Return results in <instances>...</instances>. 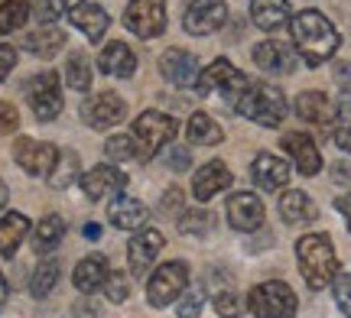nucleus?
<instances>
[{
	"label": "nucleus",
	"mask_w": 351,
	"mask_h": 318,
	"mask_svg": "<svg viewBox=\"0 0 351 318\" xmlns=\"http://www.w3.org/2000/svg\"><path fill=\"white\" fill-rule=\"evenodd\" d=\"M289 36L293 46L300 52L306 65H326L341 46L339 29L328 23V16H322L319 10H302L289 20Z\"/></svg>",
	"instance_id": "f257e3e1"
},
{
	"label": "nucleus",
	"mask_w": 351,
	"mask_h": 318,
	"mask_svg": "<svg viewBox=\"0 0 351 318\" xmlns=\"http://www.w3.org/2000/svg\"><path fill=\"white\" fill-rule=\"evenodd\" d=\"M296 260H300V273L309 289H328L332 280L339 276V256L335 247L328 241V234H306L296 243Z\"/></svg>",
	"instance_id": "f03ea898"
},
{
	"label": "nucleus",
	"mask_w": 351,
	"mask_h": 318,
	"mask_svg": "<svg viewBox=\"0 0 351 318\" xmlns=\"http://www.w3.org/2000/svg\"><path fill=\"white\" fill-rule=\"evenodd\" d=\"M234 111L241 117L254 120V124H261V127H280L283 117H287V98L270 81H247V88L238 98Z\"/></svg>",
	"instance_id": "7ed1b4c3"
},
{
	"label": "nucleus",
	"mask_w": 351,
	"mask_h": 318,
	"mask_svg": "<svg viewBox=\"0 0 351 318\" xmlns=\"http://www.w3.org/2000/svg\"><path fill=\"white\" fill-rule=\"evenodd\" d=\"M247 308H251L254 318H293L296 308H300V299H296V293L289 289L287 282L270 280L251 289Z\"/></svg>",
	"instance_id": "20e7f679"
},
{
	"label": "nucleus",
	"mask_w": 351,
	"mask_h": 318,
	"mask_svg": "<svg viewBox=\"0 0 351 318\" xmlns=\"http://www.w3.org/2000/svg\"><path fill=\"white\" fill-rule=\"evenodd\" d=\"M189 286V267L182 260H169V263H160L153 269L150 282H147V302L153 308H166L173 306L179 295L186 293Z\"/></svg>",
	"instance_id": "39448f33"
},
{
	"label": "nucleus",
	"mask_w": 351,
	"mask_h": 318,
	"mask_svg": "<svg viewBox=\"0 0 351 318\" xmlns=\"http://www.w3.org/2000/svg\"><path fill=\"white\" fill-rule=\"evenodd\" d=\"M247 81H251V78L241 75V72L228 62V59H218V62H212L199 75L195 88H199V94H221V98L234 107V104H238V98L244 94V88H247Z\"/></svg>",
	"instance_id": "423d86ee"
},
{
	"label": "nucleus",
	"mask_w": 351,
	"mask_h": 318,
	"mask_svg": "<svg viewBox=\"0 0 351 318\" xmlns=\"http://www.w3.org/2000/svg\"><path fill=\"white\" fill-rule=\"evenodd\" d=\"M176 120L163 111H147L134 120V140L140 146V156H156L163 146H169L176 137Z\"/></svg>",
	"instance_id": "0eeeda50"
},
{
	"label": "nucleus",
	"mask_w": 351,
	"mask_h": 318,
	"mask_svg": "<svg viewBox=\"0 0 351 318\" xmlns=\"http://www.w3.org/2000/svg\"><path fill=\"white\" fill-rule=\"evenodd\" d=\"M26 101L33 107V114L39 120H56L59 111H62V85H59V75L56 72H43V75H33L26 81Z\"/></svg>",
	"instance_id": "6e6552de"
},
{
	"label": "nucleus",
	"mask_w": 351,
	"mask_h": 318,
	"mask_svg": "<svg viewBox=\"0 0 351 318\" xmlns=\"http://www.w3.org/2000/svg\"><path fill=\"white\" fill-rule=\"evenodd\" d=\"M127 29L140 39H156L166 29V0H130L124 10Z\"/></svg>",
	"instance_id": "1a4fd4ad"
},
{
	"label": "nucleus",
	"mask_w": 351,
	"mask_h": 318,
	"mask_svg": "<svg viewBox=\"0 0 351 318\" xmlns=\"http://www.w3.org/2000/svg\"><path fill=\"white\" fill-rule=\"evenodd\" d=\"M13 159L16 165L29 172V176H46L56 169L59 163V150L52 146V143H43V140H29V137H20V140L13 143Z\"/></svg>",
	"instance_id": "9d476101"
},
{
	"label": "nucleus",
	"mask_w": 351,
	"mask_h": 318,
	"mask_svg": "<svg viewBox=\"0 0 351 318\" xmlns=\"http://www.w3.org/2000/svg\"><path fill=\"white\" fill-rule=\"evenodd\" d=\"M163 234L156 228H140L134 230V237L127 241V267L134 276H147L153 267V260L163 250Z\"/></svg>",
	"instance_id": "9b49d317"
},
{
	"label": "nucleus",
	"mask_w": 351,
	"mask_h": 318,
	"mask_svg": "<svg viewBox=\"0 0 351 318\" xmlns=\"http://www.w3.org/2000/svg\"><path fill=\"white\" fill-rule=\"evenodd\" d=\"M127 117V104L121 94H114V91H104L98 98H88L82 104V120H85L88 127L95 130H108V127H117L121 120Z\"/></svg>",
	"instance_id": "f8f14e48"
},
{
	"label": "nucleus",
	"mask_w": 351,
	"mask_h": 318,
	"mask_svg": "<svg viewBox=\"0 0 351 318\" xmlns=\"http://www.w3.org/2000/svg\"><path fill=\"white\" fill-rule=\"evenodd\" d=\"M228 20V3L225 0H192L186 7L182 26L192 36H208L215 29H221Z\"/></svg>",
	"instance_id": "ddd939ff"
},
{
	"label": "nucleus",
	"mask_w": 351,
	"mask_h": 318,
	"mask_svg": "<svg viewBox=\"0 0 351 318\" xmlns=\"http://www.w3.org/2000/svg\"><path fill=\"white\" fill-rule=\"evenodd\" d=\"M254 62L267 75H289L296 68V46H289L283 39H267L261 46H254Z\"/></svg>",
	"instance_id": "4468645a"
},
{
	"label": "nucleus",
	"mask_w": 351,
	"mask_h": 318,
	"mask_svg": "<svg viewBox=\"0 0 351 318\" xmlns=\"http://www.w3.org/2000/svg\"><path fill=\"white\" fill-rule=\"evenodd\" d=\"M127 185V176L124 169H117V165L104 163V165H95L91 172H85L82 176V189H85V195L91 198V202H101V198H117L121 191H124Z\"/></svg>",
	"instance_id": "2eb2a0df"
},
{
	"label": "nucleus",
	"mask_w": 351,
	"mask_h": 318,
	"mask_svg": "<svg viewBox=\"0 0 351 318\" xmlns=\"http://www.w3.org/2000/svg\"><path fill=\"white\" fill-rule=\"evenodd\" d=\"M228 224L234 230H257L263 224V202L254 191H234L228 198Z\"/></svg>",
	"instance_id": "dca6fc26"
},
{
	"label": "nucleus",
	"mask_w": 351,
	"mask_h": 318,
	"mask_svg": "<svg viewBox=\"0 0 351 318\" xmlns=\"http://www.w3.org/2000/svg\"><path fill=\"white\" fill-rule=\"evenodd\" d=\"M160 72L166 81H173L176 88H186L199 81V59L186 49H169L160 55Z\"/></svg>",
	"instance_id": "f3484780"
},
{
	"label": "nucleus",
	"mask_w": 351,
	"mask_h": 318,
	"mask_svg": "<svg viewBox=\"0 0 351 318\" xmlns=\"http://www.w3.org/2000/svg\"><path fill=\"white\" fill-rule=\"evenodd\" d=\"M231 185V169H228L221 159H212V163H205L195 172L192 178V195L199 198V202H212L215 195H221V191Z\"/></svg>",
	"instance_id": "a211bd4d"
},
{
	"label": "nucleus",
	"mask_w": 351,
	"mask_h": 318,
	"mask_svg": "<svg viewBox=\"0 0 351 318\" xmlns=\"http://www.w3.org/2000/svg\"><path fill=\"white\" fill-rule=\"evenodd\" d=\"M283 150L289 153V159L296 163L302 176H315L322 169V153H319V146H315L309 133H287L283 137Z\"/></svg>",
	"instance_id": "6ab92c4d"
},
{
	"label": "nucleus",
	"mask_w": 351,
	"mask_h": 318,
	"mask_svg": "<svg viewBox=\"0 0 351 318\" xmlns=\"http://www.w3.org/2000/svg\"><path fill=\"white\" fill-rule=\"evenodd\" d=\"M251 176L263 191H276L289 182V163L274 153H257V159L251 165Z\"/></svg>",
	"instance_id": "aec40b11"
},
{
	"label": "nucleus",
	"mask_w": 351,
	"mask_h": 318,
	"mask_svg": "<svg viewBox=\"0 0 351 318\" xmlns=\"http://www.w3.org/2000/svg\"><path fill=\"white\" fill-rule=\"evenodd\" d=\"M98 68L111 78H130L137 72V55L127 42H108L98 52Z\"/></svg>",
	"instance_id": "412c9836"
},
{
	"label": "nucleus",
	"mask_w": 351,
	"mask_h": 318,
	"mask_svg": "<svg viewBox=\"0 0 351 318\" xmlns=\"http://www.w3.org/2000/svg\"><path fill=\"white\" fill-rule=\"evenodd\" d=\"M147 204L140 198H130V195H117L108 208V221H111L117 230H140L147 224Z\"/></svg>",
	"instance_id": "4be33fe9"
},
{
	"label": "nucleus",
	"mask_w": 351,
	"mask_h": 318,
	"mask_svg": "<svg viewBox=\"0 0 351 318\" xmlns=\"http://www.w3.org/2000/svg\"><path fill=\"white\" fill-rule=\"evenodd\" d=\"M69 16H72V23L85 33L91 42H98V39H104V33H108V10L104 7H98V3H91V0H85V3H75L72 10H69Z\"/></svg>",
	"instance_id": "5701e85b"
},
{
	"label": "nucleus",
	"mask_w": 351,
	"mask_h": 318,
	"mask_svg": "<svg viewBox=\"0 0 351 318\" xmlns=\"http://www.w3.org/2000/svg\"><path fill=\"white\" fill-rule=\"evenodd\" d=\"M108 260L101 254H88L82 263L75 267V273H72V280H75V289L82 295H91L98 293L101 286H104V280H108Z\"/></svg>",
	"instance_id": "b1692460"
},
{
	"label": "nucleus",
	"mask_w": 351,
	"mask_h": 318,
	"mask_svg": "<svg viewBox=\"0 0 351 318\" xmlns=\"http://www.w3.org/2000/svg\"><path fill=\"white\" fill-rule=\"evenodd\" d=\"M319 215L315 211V202L300 189H289L280 195V217L287 221V224H306V221H313Z\"/></svg>",
	"instance_id": "393cba45"
},
{
	"label": "nucleus",
	"mask_w": 351,
	"mask_h": 318,
	"mask_svg": "<svg viewBox=\"0 0 351 318\" xmlns=\"http://www.w3.org/2000/svg\"><path fill=\"white\" fill-rule=\"evenodd\" d=\"M293 107H296V114L306 124H328L335 117V107H332V101H328L322 91H302L300 98L293 101Z\"/></svg>",
	"instance_id": "a878e982"
},
{
	"label": "nucleus",
	"mask_w": 351,
	"mask_h": 318,
	"mask_svg": "<svg viewBox=\"0 0 351 318\" xmlns=\"http://www.w3.org/2000/svg\"><path fill=\"white\" fill-rule=\"evenodd\" d=\"M251 20L257 29H280L289 23L287 0H251Z\"/></svg>",
	"instance_id": "bb28decb"
},
{
	"label": "nucleus",
	"mask_w": 351,
	"mask_h": 318,
	"mask_svg": "<svg viewBox=\"0 0 351 318\" xmlns=\"http://www.w3.org/2000/svg\"><path fill=\"white\" fill-rule=\"evenodd\" d=\"M26 234H29V217L20 211H7L0 217V256L16 254V247L23 243Z\"/></svg>",
	"instance_id": "cd10ccee"
},
{
	"label": "nucleus",
	"mask_w": 351,
	"mask_h": 318,
	"mask_svg": "<svg viewBox=\"0 0 351 318\" xmlns=\"http://www.w3.org/2000/svg\"><path fill=\"white\" fill-rule=\"evenodd\" d=\"M65 46V33L56 29V26H43V29H33L29 36L23 39V49L39 55V59H52L56 52Z\"/></svg>",
	"instance_id": "c85d7f7f"
},
{
	"label": "nucleus",
	"mask_w": 351,
	"mask_h": 318,
	"mask_svg": "<svg viewBox=\"0 0 351 318\" xmlns=\"http://www.w3.org/2000/svg\"><path fill=\"white\" fill-rule=\"evenodd\" d=\"M186 137H189V143H195V146H218V143L225 140V133H221V127H218V120L208 117L205 111L189 117Z\"/></svg>",
	"instance_id": "c756f323"
},
{
	"label": "nucleus",
	"mask_w": 351,
	"mask_h": 318,
	"mask_svg": "<svg viewBox=\"0 0 351 318\" xmlns=\"http://www.w3.org/2000/svg\"><path fill=\"white\" fill-rule=\"evenodd\" d=\"M65 237V221L59 215H46L33 230V250L36 254H52Z\"/></svg>",
	"instance_id": "7c9ffc66"
},
{
	"label": "nucleus",
	"mask_w": 351,
	"mask_h": 318,
	"mask_svg": "<svg viewBox=\"0 0 351 318\" xmlns=\"http://www.w3.org/2000/svg\"><path fill=\"white\" fill-rule=\"evenodd\" d=\"M59 260H52V256H46L43 263L36 267V273H33V280H29V293H33V299H46V295L56 289V282H59Z\"/></svg>",
	"instance_id": "2f4dec72"
},
{
	"label": "nucleus",
	"mask_w": 351,
	"mask_h": 318,
	"mask_svg": "<svg viewBox=\"0 0 351 318\" xmlns=\"http://www.w3.org/2000/svg\"><path fill=\"white\" fill-rule=\"evenodd\" d=\"M26 16H29V0H7V3H0V33L7 36V33L23 29Z\"/></svg>",
	"instance_id": "473e14b6"
},
{
	"label": "nucleus",
	"mask_w": 351,
	"mask_h": 318,
	"mask_svg": "<svg viewBox=\"0 0 351 318\" xmlns=\"http://www.w3.org/2000/svg\"><path fill=\"white\" fill-rule=\"evenodd\" d=\"M65 81H69V88H75V91L91 88V62H88V55L72 52V59L65 65Z\"/></svg>",
	"instance_id": "72a5a7b5"
},
{
	"label": "nucleus",
	"mask_w": 351,
	"mask_h": 318,
	"mask_svg": "<svg viewBox=\"0 0 351 318\" xmlns=\"http://www.w3.org/2000/svg\"><path fill=\"white\" fill-rule=\"evenodd\" d=\"M78 176V153H59V163H56V169L49 172V182L52 189H65V185H72V178Z\"/></svg>",
	"instance_id": "f704fd0d"
},
{
	"label": "nucleus",
	"mask_w": 351,
	"mask_h": 318,
	"mask_svg": "<svg viewBox=\"0 0 351 318\" xmlns=\"http://www.w3.org/2000/svg\"><path fill=\"white\" fill-rule=\"evenodd\" d=\"M212 215L208 211H182V217H179V230L186 234V237H205L208 230H212Z\"/></svg>",
	"instance_id": "c9c22d12"
},
{
	"label": "nucleus",
	"mask_w": 351,
	"mask_h": 318,
	"mask_svg": "<svg viewBox=\"0 0 351 318\" xmlns=\"http://www.w3.org/2000/svg\"><path fill=\"white\" fill-rule=\"evenodd\" d=\"M104 153L111 156V159H137L140 146L134 140V133H114L111 140L104 143Z\"/></svg>",
	"instance_id": "e433bc0d"
},
{
	"label": "nucleus",
	"mask_w": 351,
	"mask_h": 318,
	"mask_svg": "<svg viewBox=\"0 0 351 318\" xmlns=\"http://www.w3.org/2000/svg\"><path fill=\"white\" fill-rule=\"evenodd\" d=\"M202 306H205V293L202 289H189L176 299V315L179 318H199L202 315Z\"/></svg>",
	"instance_id": "4c0bfd02"
},
{
	"label": "nucleus",
	"mask_w": 351,
	"mask_h": 318,
	"mask_svg": "<svg viewBox=\"0 0 351 318\" xmlns=\"http://www.w3.org/2000/svg\"><path fill=\"white\" fill-rule=\"evenodd\" d=\"M104 299L108 302H127L130 299V282H127L124 273H108V280H104Z\"/></svg>",
	"instance_id": "58836bf2"
},
{
	"label": "nucleus",
	"mask_w": 351,
	"mask_h": 318,
	"mask_svg": "<svg viewBox=\"0 0 351 318\" xmlns=\"http://www.w3.org/2000/svg\"><path fill=\"white\" fill-rule=\"evenodd\" d=\"M33 13H36V20L43 26H52L59 16L69 13V7H65V0H36V3H33Z\"/></svg>",
	"instance_id": "ea45409f"
},
{
	"label": "nucleus",
	"mask_w": 351,
	"mask_h": 318,
	"mask_svg": "<svg viewBox=\"0 0 351 318\" xmlns=\"http://www.w3.org/2000/svg\"><path fill=\"white\" fill-rule=\"evenodd\" d=\"M332 293H335V302H339L341 315L351 318V273H339L332 280Z\"/></svg>",
	"instance_id": "a19ab883"
},
{
	"label": "nucleus",
	"mask_w": 351,
	"mask_h": 318,
	"mask_svg": "<svg viewBox=\"0 0 351 318\" xmlns=\"http://www.w3.org/2000/svg\"><path fill=\"white\" fill-rule=\"evenodd\" d=\"M182 211H186V198H182V191H179V189H169L163 195V202H160V215H166V217H182Z\"/></svg>",
	"instance_id": "79ce46f5"
},
{
	"label": "nucleus",
	"mask_w": 351,
	"mask_h": 318,
	"mask_svg": "<svg viewBox=\"0 0 351 318\" xmlns=\"http://www.w3.org/2000/svg\"><path fill=\"white\" fill-rule=\"evenodd\" d=\"M215 312L221 318H238L241 312H244V306H241V299L234 293H221L215 299Z\"/></svg>",
	"instance_id": "37998d69"
},
{
	"label": "nucleus",
	"mask_w": 351,
	"mask_h": 318,
	"mask_svg": "<svg viewBox=\"0 0 351 318\" xmlns=\"http://www.w3.org/2000/svg\"><path fill=\"white\" fill-rule=\"evenodd\" d=\"M166 165H169L173 172H186L189 165H192V156H189L186 146H169V150H166Z\"/></svg>",
	"instance_id": "c03bdc74"
},
{
	"label": "nucleus",
	"mask_w": 351,
	"mask_h": 318,
	"mask_svg": "<svg viewBox=\"0 0 351 318\" xmlns=\"http://www.w3.org/2000/svg\"><path fill=\"white\" fill-rule=\"evenodd\" d=\"M20 127V114H16V107L7 101H0V137L3 133H13V130Z\"/></svg>",
	"instance_id": "a18cd8bd"
},
{
	"label": "nucleus",
	"mask_w": 351,
	"mask_h": 318,
	"mask_svg": "<svg viewBox=\"0 0 351 318\" xmlns=\"http://www.w3.org/2000/svg\"><path fill=\"white\" fill-rule=\"evenodd\" d=\"M13 65H16V52H13L10 46H3V42H0V81L13 72Z\"/></svg>",
	"instance_id": "49530a36"
},
{
	"label": "nucleus",
	"mask_w": 351,
	"mask_h": 318,
	"mask_svg": "<svg viewBox=\"0 0 351 318\" xmlns=\"http://www.w3.org/2000/svg\"><path fill=\"white\" fill-rule=\"evenodd\" d=\"M335 81H339L341 91H348V94H351V62H339V65H335Z\"/></svg>",
	"instance_id": "de8ad7c7"
},
{
	"label": "nucleus",
	"mask_w": 351,
	"mask_h": 318,
	"mask_svg": "<svg viewBox=\"0 0 351 318\" xmlns=\"http://www.w3.org/2000/svg\"><path fill=\"white\" fill-rule=\"evenodd\" d=\"M335 117H339V120H345V124L351 127V94H348V91H345V94L339 98V104H335Z\"/></svg>",
	"instance_id": "09e8293b"
},
{
	"label": "nucleus",
	"mask_w": 351,
	"mask_h": 318,
	"mask_svg": "<svg viewBox=\"0 0 351 318\" xmlns=\"http://www.w3.org/2000/svg\"><path fill=\"white\" fill-rule=\"evenodd\" d=\"M75 318H101L98 306L95 302H78L75 306Z\"/></svg>",
	"instance_id": "8fccbe9b"
},
{
	"label": "nucleus",
	"mask_w": 351,
	"mask_h": 318,
	"mask_svg": "<svg viewBox=\"0 0 351 318\" xmlns=\"http://www.w3.org/2000/svg\"><path fill=\"white\" fill-rule=\"evenodd\" d=\"M335 143H339V150L351 156V127H339L335 130Z\"/></svg>",
	"instance_id": "3c124183"
},
{
	"label": "nucleus",
	"mask_w": 351,
	"mask_h": 318,
	"mask_svg": "<svg viewBox=\"0 0 351 318\" xmlns=\"http://www.w3.org/2000/svg\"><path fill=\"white\" fill-rule=\"evenodd\" d=\"M335 208L345 215V224H348V230H351V191H345V195H341L339 202H335Z\"/></svg>",
	"instance_id": "603ef678"
},
{
	"label": "nucleus",
	"mask_w": 351,
	"mask_h": 318,
	"mask_svg": "<svg viewBox=\"0 0 351 318\" xmlns=\"http://www.w3.org/2000/svg\"><path fill=\"white\" fill-rule=\"evenodd\" d=\"M82 230H85L88 241H98V237H101V224H95V221H88V224H85Z\"/></svg>",
	"instance_id": "864d4df0"
},
{
	"label": "nucleus",
	"mask_w": 351,
	"mask_h": 318,
	"mask_svg": "<svg viewBox=\"0 0 351 318\" xmlns=\"http://www.w3.org/2000/svg\"><path fill=\"white\" fill-rule=\"evenodd\" d=\"M7 299H10V286H7V276L0 273V308L7 306Z\"/></svg>",
	"instance_id": "5fc2aeb1"
},
{
	"label": "nucleus",
	"mask_w": 351,
	"mask_h": 318,
	"mask_svg": "<svg viewBox=\"0 0 351 318\" xmlns=\"http://www.w3.org/2000/svg\"><path fill=\"white\" fill-rule=\"evenodd\" d=\"M3 204H7V185L0 182V211H3Z\"/></svg>",
	"instance_id": "6e6d98bb"
}]
</instances>
